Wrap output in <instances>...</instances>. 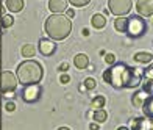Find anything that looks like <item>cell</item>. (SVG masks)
I'll list each match as a JSON object with an SVG mask.
<instances>
[{"label": "cell", "instance_id": "5bb4252c", "mask_svg": "<svg viewBox=\"0 0 153 130\" xmlns=\"http://www.w3.org/2000/svg\"><path fill=\"white\" fill-rule=\"evenodd\" d=\"M142 111H144V116L153 119V94H150L149 97L145 99L144 105H142Z\"/></svg>", "mask_w": 153, "mask_h": 130}, {"label": "cell", "instance_id": "603a6c76", "mask_svg": "<svg viewBox=\"0 0 153 130\" xmlns=\"http://www.w3.org/2000/svg\"><path fill=\"white\" fill-rule=\"evenodd\" d=\"M69 3H72L75 8H81V6H86L91 0H67Z\"/></svg>", "mask_w": 153, "mask_h": 130}, {"label": "cell", "instance_id": "7c38bea8", "mask_svg": "<svg viewBox=\"0 0 153 130\" xmlns=\"http://www.w3.org/2000/svg\"><path fill=\"white\" fill-rule=\"evenodd\" d=\"M133 60L136 61V63L150 64L153 61V53H150V52H136L133 55Z\"/></svg>", "mask_w": 153, "mask_h": 130}, {"label": "cell", "instance_id": "ffe728a7", "mask_svg": "<svg viewBox=\"0 0 153 130\" xmlns=\"http://www.w3.org/2000/svg\"><path fill=\"white\" fill-rule=\"evenodd\" d=\"M108 118L106 111L103 110V108H97V110H94V121L99 122V124H102V122H105Z\"/></svg>", "mask_w": 153, "mask_h": 130}, {"label": "cell", "instance_id": "83f0119b", "mask_svg": "<svg viewBox=\"0 0 153 130\" xmlns=\"http://www.w3.org/2000/svg\"><path fill=\"white\" fill-rule=\"evenodd\" d=\"M5 108H6V111H14L16 110V104H14V102H8V104H6L5 105Z\"/></svg>", "mask_w": 153, "mask_h": 130}, {"label": "cell", "instance_id": "484cf974", "mask_svg": "<svg viewBox=\"0 0 153 130\" xmlns=\"http://www.w3.org/2000/svg\"><path fill=\"white\" fill-rule=\"evenodd\" d=\"M105 61H106L108 64H114V63H116V57H114V53H106Z\"/></svg>", "mask_w": 153, "mask_h": 130}, {"label": "cell", "instance_id": "ba28073f", "mask_svg": "<svg viewBox=\"0 0 153 130\" xmlns=\"http://www.w3.org/2000/svg\"><path fill=\"white\" fill-rule=\"evenodd\" d=\"M136 10H137V14L142 17L153 16V0H137Z\"/></svg>", "mask_w": 153, "mask_h": 130}, {"label": "cell", "instance_id": "7402d4cb", "mask_svg": "<svg viewBox=\"0 0 153 130\" xmlns=\"http://www.w3.org/2000/svg\"><path fill=\"white\" fill-rule=\"evenodd\" d=\"M14 24V19H13V16H10V14H6V16H3L2 17V25L5 27V28H10V27Z\"/></svg>", "mask_w": 153, "mask_h": 130}, {"label": "cell", "instance_id": "52a82bcc", "mask_svg": "<svg viewBox=\"0 0 153 130\" xmlns=\"http://www.w3.org/2000/svg\"><path fill=\"white\" fill-rule=\"evenodd\" d=\"M41 86L39 83H31V85H24V90H22V99L27 104H34L38 102L41 97Z\"/></svg>", "mask_w": 153, "mask_h": 130}, {"label": "cell", "instance_id": "7a4b0ae2", "mask_svg": "<svg viewBox=\"0 0 153 130\" xmlns=\"http://www.w3.org/2000/svg\"><path fill=\"white\" fill-rule=\"evenodd\" d=\"M44 30L48 35V38H52L53 41H62L66 39L72 31V22L67 16H64L62 13L59 14H52L45 20Z\"/></svg>", "mask_w": 153, "mask_h": 130}, {"label": "cell", "instance_id": "4fadbf2b", "mask_svg": "<svg viewBox=\"0 0 153 130\" xmlns=\"http://www.w3.org/2000/svg\"><path fill=\"white\" fill-rule=\"evenodd\" d=\"M74 64H75L76 69H86V67L89 66V58H88V55H85V53H78V55H75Z\"/></svg>", "mask_w": 153, "mask_h": 130}, {"label": "cell", "instance_id": "4dcf8cb0", "mask_svg": "<svg viewBox=\"0 0 153 130\" xmlns=\"http://www.w3.org/2000/svg\"><path fill=\"white\" fill-rule=\"evenodd\" d=\"M83 36H89V30L88 28H83Z\"/></svg>", "mask_w": 153, "mask_h": 130}, {"label": "cell", "instance_id": "8fae6325", "mask_svg": "<svg viewBox=\"0 0 153 130\" xmlns=\"http://www.w3.org/2000/svg\"><path fill=\"white\" fill-rule=\"evenodd\" d=\"M48 10H50L53 14L64 13L67 10V0H50V2H48Z\"/></svg>", "mask_w": 153, "mask_h": 130}, {"label": "cell", "instance_id": "6da1fadb", "mask_svg": "<svg viewBox=\"0 0 153 130\" xmlns=\"http://www.w3.org/2000/svg\"><path fill=\"white\" fill-rule=\"evenodd\" d=\"M144 69L130 67L125 63H117L103 72V80L111 86L122 90V88H137L142 83Z\"/></svg>", "mask_w": 153, "mask_h": 130}, {"label": "cell", "instance_id": "277c9868", "mask_svg": "<svg viewBox=\"0 0 153 130\" xmlns=\"http://www.w3.org/2000/svg\"><path fill=\"white\" fill-rule=\"evenodd\" d=\"M145 31H147V22L144 20L142 16L139 14H134L128 17V24H127V35L130 38H141L145 35Z\"/></svg>", "mask_w": 153, "mask_h": 130}, {"label": "cell", "instance_id": "ac0fdd59", "mask_svg": "<svg viewBox=\"0 0 153 130\" xmlns=\"http://www.w3.org/2000/svg\"><path fill=\"white\" fill-rule=\"evenodd\" d=\"M127 24H128V19L125 16H117V19L114 20V28L120 33L127 31Z\"/></svg>", "mask_w": 153, "mask_h": 130}, {"label": "cell", "instance_id": "f546056e", "mask_svg": "<svg viewBox=\"0 0 153 130\" xmlns=\"http://www.w3.org/2000/svg\"><path fill=\"white\" fill-rule=\"evenodd\" d=\"M67 67H69V64H67V63H61L58 69H59L61 72H66V71H67Z\"/></svg>", "mask_w": 153, "mask_h": 130}, {"label": "cell", "instance_id": "4316f807", "mask_svg": "<svg viewBox=\"0 0 153 130\" xmlns=\"http://www.w3.org/2000/svg\"><path fill=\"white\" fill-rule=\"evenodd\" d=\"M69 80H71V77H69L66 72H62V74H61V77H59V81H61L62 85H64V83H69Z\"/></svg>", "mask_w": 153, "mask_h": 130}, {"label": "cell", "instance_id": "9c48e42d", "mask_svg": "<svg viewBox=\"0 0 153 130\" xmlns=\"http://www.w3.org/2000/svg\"><path fill=\"white\" fill-rule=\"evenodd\" d=\"M38 49L39 52L42 53L44 57H50L55 53V50H56V44L53 43V39L52 38H48V39H41L39 41V46H38Z\"/></svg>", "mask_w": 153, "mask_h": 130}, {"label": "cell", "instance_id": "1f68e13d", "mask_svg": "<svg viewBox=\"0 0 153 130\" xmlns=\"http://www.w3.org/2000/svg\"><path fill=\"white\" fill-rule=\"evenodd\" d=\"M99 126H100V124H99V122H97V124H91L89 127H91V129H99Z\"/></svg>", "mask_w": 153, "mask_h": 130}, {"label": "cell", "instance_id": "30bf717a", "mask_svg": "<svg viewBox=\"0 0 153 130\" xmlns=\"http://www.w3.org/2000/svg\"><path fill=\"white\" fill-rule=\"evenodd\" d=\"M149 91L147 90H144V88H141L139 91H136L134 94H133V97H131V102H133V105L136 107V108H142V105H144V102H145V99L149 97Z\"/></svg>", "mask_w": 153, "mask_h": 130}, {"label": "cell", "instance_id": "2e32d148", "mask_svg": "<svg viewBox=\"0 0 153 130\" xmlns=\"http://www.w3.org/2000/svg\"><path fill=\"white\" fill-rule=\"evenodd\" d=\"M6 8L11 13H19L24 8V0H6Z\"/></svg>", "mask_w": 153, "mask_h": 130}, {"label": "cell", "instance_id": "44dd1931", "mask_svg": "<svg viewBox=\"0 0 153 130\" xmlns=\"http://www.w3.org/2000/svg\"><path fill=\"white\" fill-rule=\"evenodd\" d=\"M105 97H103V96H95V97L92 99V102H91V108L92 110H97V108H103L105 107Z\"/></svg>", "mask_w": 153, "mask_h": 130}, {"label": "cell", "instance_id": "9a60e30c", "mask_svg": "<svg viewBox=\"0 0 153 130\" xmlns=\"http://www.w3.org/2000/svg\"><path fill=\"white\" fill-rule=\"evenodd\" d=\"M91 24H92L94 28L100 30V28H103V27L106 25V17L103 16V14H99V13H97V14H94V16H92Z\"/></svg>", "mask_w": 153, "mask_h": 130}, {"label": "cell", "instance_id": "d4e9b609", "mask_svg": "<svg viewBox=\"0 0 153 130\" xmlns=\"http://www.w3.org/2000/svg\"><path fill=\"white\" fill-rule=\"evenodd\" d=\"M142 88H144V90H147L149 94H153V80H147V81H145V85H144Z\"/></svg>", "mask_w": 153, "mask_h": 130}, {"label": "cell", "instance_id": "8992f818", "mask_svg": "<svg viewBox=\"0 0 153 130\" xmlns=\"http://www.w3.org/2000/svg\"><path fill=\"white\" fill-rule=\"evenodd\" d=\"M108 10L114 16H125L131 10V0H108Z\"/></svg>", "mask_w": 153, "mask_h": 130}, {"label": "cell", "instance_id": "d6a6232c", "mask_svg": "<svg viewBox=\"0 0 153 130\" xmlns=\"http://www.w3.org/2000/svg\"><path fill=\"white\" fill-rule=\"evenodd\" d=\"M150 17H152V20H150V22H153V16H150Z\"/></svg>", "mask_w": 153, "mask_h": 130}, {"label": "cell", "instance_id": "3957f363", "mask_svg": "<svg viewBox=\"0 0 153 130\" xmlns=\"http://www.w3.org/2000/svg\"><path fill=\"white\" fill-rule=\"evenodd\" d=\"M42 66L34 60H25L17 66V80L22 85H31V83H39L42 80Z\"/></svg>", "mask_w": 153, "mask_h": 130}, {"label": "cell", "instance_id": "e0dca14e", "mask_svg": "<svg viewBox=\"0 0 153 130\" xmlns=\"http://www.w3.org/2000/svg\"><path fill=\"white\" fill-rule=\"evenodd\" d=\"M137 119V126L136 129H141V130H153V119L152 118H136Z\"/></svg>", "mask_w": 153, "mask_h": 130}, {"label": "cell", "instance_id": "f1b7e54d", "mask_svg": "<svg viewBox=\"0 0 153 130\" xmlns=\"http://www.w3.org/2000/svg\"><path fill=\"white\" fill-rule=\"evenodd\" d=\"M64 13H66V16H67L69 19H72V17L75 16V11H74V10H66Z\"/></svg>", "mask_w": 153, "mask_h": 130}, {"label": "cell", "instance_id": "d6986e66", "mask_svg": "<svg viewBox=\"0 0 153 130\" xmlns=\"http://www.w3.org/2000/svg\"><path fill=\"white\" fill-rule=\"evenodd\" d=\"M22 55H24V58H33L34 57V53H36V47H34L33 44H25L24 47H22Z\"/></svg>", "mask_w": 153, "mask_h": 130}, {"label": "cell", "instance_id": "cb8c5ba5", "mask_svg": "<svg viewBox=\"0 0 153 130\" xmlns=\"http://www.w3.org/2000/svg\"><path fill=\"white\" fill-rule=\"evenodd\" d=\"M83 85H85L86 90H94V88L97 86V83H95L94 78H86L85 81H83Z\"/></svg>", "mask_w": 153, "mask_h": 130}, {"label": "cell", "instance_id": "5b68a950", "mask_svg": "<svg viewBox=\"0 0 153 130\" xmlns=\"http://www.w3.org/2000/svg\"><path fill=\"white\" fill-rule=\"evenodd\" d=\"M17 85H19V80H17L16 74H13L11 71H3L0 74V90L5 94L6 93H14Z\"/></svg>", "mask_w": 153, "mask_h": 130}]
</instances>
